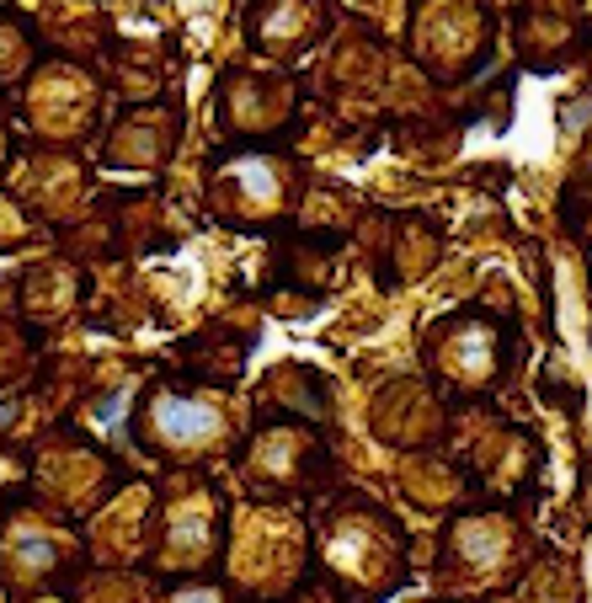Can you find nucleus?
<instances>
[{
    "label": "nucleus",
    "instance_id": "f257e3e1",
    "mask_svg": "<svg viewBox=\"0 0 592 603\" xmlns=\"http://www.w3.org/2000/svg\"><path fill=\"white\" fill-rule=\"evenodd\" d=\"M160 427H166L171 438L193 443V438H208V433L219 427V417H214L208 406H187V401H171V406H160Z\"/></svg>",
    "mask_w": 592,
    "mask_h": 603
}]
</instances>
